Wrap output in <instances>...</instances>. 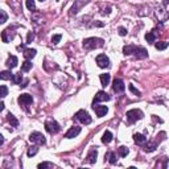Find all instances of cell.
Listing matches in <instances>:
<instances>
[{
    "mask_svg": "<svg viewBox=\"0 0 169 169\" xmlns=\"http://www.w3.org/2000/svg\"><path fill=\"white\" fill-rule=\"evenodd\" d=\"M103 45H105V41H103V38H99V37H89L86 40H83V48L86 50L102 48Z\"/></svg>",
    "mask_w": 169,
    "mask_h": 169,
    "instance_id": "6da1fadb",
    "label": "cell"
},
{
    "mask_svg": "<svg viewBox=\"0 0 169 169\" xmlns=\"http://www.w3.org/2000/svg\"><path fill=\"white\" fill-rule=\"evenodd\" d=\"M127 122L129 123V124H132V123H135V122H137V120H140V119H143V112L140 111V110H137V108H134V110H129V111H127Z\"/></svg>",
    "mask_w": 169,
    "mask_h": 169,
    "instance_id": "7a4b0ae2",
    "label": "cell"
},
{
    "mask_svg": "<svg viewBox=\"0 0 169 169\" xmlns=\"http://www.w3.org/2000/svg\"><path fill=\"white\" fill-rule=\"evenodd\" d=\"M74 119L78 120V122H81L82 124H86V126L91 123V116H90L89 112L84 111V110H79V111L74 115Z\"/></svg>",
    "mask_w": 169,
    "mask_h": 169,
    "instance_id": "3957f363",
    "label": "cell"
},
{
    "mask_svg": "<svg viewBox=\"0 0 169 169\" xmlns=\"http://www.w3.org/2000/svg\"><path fill=\"white\" fill-rule=\"evenodd\" d=\"M45 129L50 135H56L61 129V127L56 120H48V122H45Z\"/></svg>",
    "mask_w": 169,
    "mask_h": 169,
    "instance_id": "277c9868",
    "label": "cell"
},
{
    "mask_svg": "<svg viewBox=\"0 0 169 169\" xmlns=\"http://www.w3.org/2000/svg\"><path fill=\"white\" fill-rule=\"evenodd\" d=\"M29 142L35 143V144L44 145L45 143H46V139H45V136L41 134V132H32V134L29 135Z\"/></svg>",
    "mask_w": 169,
    "mask_h": 169,
    "instance_id": "5b68a950",
    "label": "cell"
},
{
    "mask_svg": "<svg viewBox=\"0 0 169 169\" xmlns=\"http://www.w3.org/2000/svg\"><path fill=\"white\" fill-rule=\"evenodd\" d=\"M112 90H114V92H116V94H120V92H123L126 90V84L123 82L122 79H119V78H115L114 82H112Z\"/></svg>",
    "mask_w": 169,
    "mask_h": 169,
    "instance_id": "8992f818",
    "label": "cell"
},
{
    "mask_svg": "<svg viewBox=\"0 0 169 169\" xmlns=\"http://www.w3.org/2000/svg\"><path fill=\"white\" fill-rule=\"evenodd\" d=\"M89 1H90V0H75V1H74V5H73L72 9H70V16H73V15H75V13H78V11H79L81 8L83 7V5H86Z\"/></svg>",
    "mask_w": 169,
    "mask_h": 169,
    "instance_id": "52a82bcc",
    "label": "cell"
},
{
    "mask_svg": "<svg viewBox=\"0 0 169 169\" xmlns=\"http://www.w3.org/2000/svg\"><path fill=\"white\" fill-rule=\"evenodd\" d=\"M15 36H16V33L13 32V30H11V28H7V29L3 30V33H1V40H3V42L8 44V42H11V40H13Z\"/></svg>",
    "mask_w": 169,
    "mask_h": 169,
    "instance_id": "ba28073f",
    "label": "cell"
},
{
    "mask_svg": "<svg viewBox=\"0 0 169 169\" xmlns=\"http://www.w3.org/2000/svg\"><path fill=\"white\" fill-rule=\"evenodd\" d=\"M134 54H135V57H136L137 60H145V58L148 57V50L145 49V48H143V46H136Z\"/></svg>",
    "mask_w": 169,
    "mask_h": 169,
    "instance_id": "9c48e42d",
    "label": "cell"
},
{
    "mask_svg": "<svg viewBox=\"0 0 169 169\" xmlns=\"http://www.w3.org/2000/svg\"><path fill=\"white\" fill-rule=\"evenodd\" d=\"M92 110L95 111V114H97L98 118L105 116V115L107 114V111H108L107 106H99L98 103H94V105H92Z\"/></svg>",
    "mask_w": 169,
    "mask_h": 169,
    "instance_id": "30bf717a",
    "label": "cell"
},
{
    "mask_svg": "<svg viewBox=\"0 0 169 169\" xmlns=\"http://www.w3.org/2000/svg\"><path fill=\"white\" fill-rule=\"evenodd\" d=\"M95 61H97L98 66L102 67V69H105V67H108L110 66V60H108V57H107L106 54H99Z\"/></svg>",
    "mask_w": 169,
    "mask_h": 169,
    "instance_id": "8fae6325",
    "label": "cell"
},
{
    "mask_svg": "<svg viewBox=\"0 0 169 169\" xmlns=\"http://www.w3.org/2000/svg\"><path fill=\"white\" fill-rule=\"evenodd\" d=\"M17 100L21 106H29V105H32L33 98H32V95H29V94H21Z\"/></svg>",
    "mask_w": 169,
    "mask_h": 169,
    "instance_id": "7c38bea8",
    "label": "cell"
},
{
    "mask_svg": "<svg viewBox=\"0 0 169 169\" xmlns=\"http://www.w3.org/2000/svg\"><path fill=\"white\" fill-rule=\"evenodd\" d=\"M81 127H78V126H74V127H72V128L69 129V131L66 132V135H65V137L66 139H73V137H77L78 135L81 134Z\"/></svg>",
    "mask_w": 169,
    "mask_h": 169,
    "instance_id": "4fadbf2b",
    "label": "cell"
},
{
    "mask_svg": "<svg viewBox=\"0 0 169 169\" xmlns=\"http://www.w3.org/2000/svg\"><path fill=\"white\" fill-rule=\"evenodd\" d=\"M97 157H98V151L95 148H91L86 156V161L89 164H95L97 162Z\"/></svg>",
    "mask_w": 169,
    "mask_h": 169,
    "instance_id": "5bb4252c",
    "label": "cell"
},
{
    "mask_svg": "<svg viewBox=\"0 0 169 169\" xmlns=\"http://www.w3.org/2000/svg\"><path fill=\"white\" fill-rule=\"evenodd\" d=\"M111 98H110V95L107 94L106 91H98L97 95H95L94 98V102H92V105L94 103H99V102H103V100H110Z\"/></svg>",
    "mask_w": 169,
    "mask_h": 169,
    "instance_id": "9a60e30c",
    "label": "cell"
},
{
    "mask_svg": "<svg viewBox=\"0 0 169 169\" xmlns=\"http://www.w3.org/2000/svg\"><path fill=\"white\" fill-rule=\"evenodd\" d=\"M134 140H135V143L139 144V145H144L145 143H147V137H145L144 135H142V134H135L134 135Z\"/></svg>",
    "mask_w": 169,
    "mask_h": 169,
    "instance_id": "2e32d148",
    "label": "cell"
},
{
    "mask_svg": "<svg viewBox=\"0 0 169 169\" xmlns=\"http://www.w3.org/2000/svg\"><path fill=\"white\" fill-rule=\"evenodd\" d=\"M161 142V140H156V142H151V143H148V144H145L144 145V151L145 152H153L155 149L157 148V144Z\"/></svg>",
    "mask_w": 169,
    "mask_h": 169,
    "instance_id": "e0dca14e",
    "label": "cell"
},
{
    "mask_svg": "<svg viewBox=\"0 0 169 169\" xmlns=\"http://www.w3.org/2000/svg\"><path fill=\"white\" fill-rule=\"evenodd\" d=\"M17 62H19L17 57H16V56H11V57L8 58V61H7V66L9 67V69H13V67L17 66Z\"/></svg>",
    "mask_w": 169,
    "mask_h": 169,
    "instance_id": "ac0fdd59",
    "label": "cell"
},
{
    "mask_svg": "<svg viewBox=\"0 0 169 169\" xmlns=\"http://www.w3.org/2000/svg\"><path fill=\"white\" fill-rule=\"evenodd\" d=\"M36 49H24V57H25V60H32L33 57L36 56Z\"/></svg>",
    "mask_w": 169,
    "mask_h": 169,
    "instance_id": "d6986e66",
    "label": "cell"
},
{
    "mask_svg": "<svg viewBox=\"0 0 169 169\" xmlns=\"http://www.w3.org/2000/svg\"><path fill=\"white\" fill-rule=\"evenodd\" d=\"M135 49H136V46L135 45H126L124 48H123V53H124L126 56H129V54H134Z\"/></svg>",
    "mask_w": 169,
    "mask_h": 169,
    "instance_id": "ffe728a7",
    "label": "cell"
},
{
    "mask_svg": "<svg viewBox=\"0 0 169 169\" xmlns=\"http://www.w3.org/2000/svg\"><path fill=\"white\" fill-rule=\"evenodd\" d=\"M7 116H8L7 119H8V122H9L11 126H12V127H19V120L15 118V115H12V114L9 112V114H8Z\"/></svg>",
    "mask_w": 169,
    "mask_h": 169,
    "instance_id": "44dd1931",
    "label": "cell"
},
{
    "mask_svg": "<svg viewBox=\"0 0 169 169\" xmlns=\"http://www.w3.org/2000/svg\"><path fill=\"white\" fill-rule=\"evenodd\" d=\"M111 140H112V134L110 131H106L105 134H103V136H102V143L108 144V143H111Z\"/></svg>",
    "mask_w": 169,
    "mask_h": 169,
    "instance_id": "7402d4cb",
    "label": "cell"
},
{
    "mask_svg": "<svg viewBox=\"0 0 169 169\" xmlns=\"http://www.w3.org/2000/svg\"><path fill=\"white\" fill-rule=\"evenodd\" d=\"M110 74H100V77H99V79H100V83H102V86L103 87H106L107 84L110 83Z\"/></svg>",
    "mask_w": 169,
    "mask_h": 169,
    "instance_id": "603a6c76",
    "label": "cell"
},
{
    "mask_svg": "<svg viewBox=\"0 0 169 169\" xmlns=\"http://www.w3.org/2000/svg\"><path fill=\"white\" fill-rule=\"evenodd\" d=\"M12 77H13V74L11 72H8V70H4V72L0 73V78H1V79H4V81L12 79Z\"/></svg>",
    "mask_w": 169,
    "mask_h": 169,
    "instance_id": "cb8c5ba5",
    "label": "cell"
},
{
    "mask_svg": "<svg viewBox=\"0 0 169 169\" xmlns=\"http://www.w3.org/2000/svg\"><path fill=\"white\" fill-rule=\"evenodd\" d=\"M168 45H169V42L160 41V42H156V44H155V48H156L157 50H164V49H167L168 48Z\"/></svg>",
    "mask_w": 169,
    "mask_h": 169,
    "instance_id": "d4e9b609",
    "label": "cell"
},
{
    "mask_svg": "<svg viewBox=\"0 0 169 169\" xmlns=\"http://www.w3.org/2000/svg\"><path fill=\"white\" fill-rule=\"evenodd\" d=\"M107 159H108V161H110V164L111 165H114V164H116V155H115V152H108V155H107Z\"/></svg>",
    "mask_w": 169,
    "mask_h": 169,
    "instance_id": "484cf974",
    "label": "cell"
},
{
    "mask_svg": "<svg viewBox=\"0 0 169 169\" xmlns=\"http://www.w3.org/2000/svg\"><path fill=\"white\" fill-rule=\"evenodd\" d=\"M30 69H32V62H30L29 60H27L25 62H22V65H21V72H29Z\"/></svg>",
    "mask_w": 169,
    "mask_h": 169,
    "instance_id": "4316f807",
    "label": "cell"
},
{
    "mask_svg": "<svg viewBox=\"0 0 169 169\" xmlns=\"http://www.w3.org/2000/svg\"><path fill=\"white\" fill-rule=\"evenodd\" d=\"M128 148L124 147V145H122V147H119L118 148V153H119V156L120 157H126L127 155H128Z\"/></svg>",
    "mask_w": 169,
    "mask_h": 169,
    "instance_id": "83f0119b",
    "label": "cell"
},
{
    "mask_svg": "<svg viewBox=\"0 0 169 169\" xmlns=\"http://www.w3.org/2000/svg\"><path fill=\"white\" fill-rule=\"evenodd\" d=\"M145 40L148 41V44H153L155 40H156V35H155L153 32H148L147 35H145Z\"/></svg>",
    "mask_w": 169,
    "mask_h": 169,
    "instance_id": "f1b7e54d",
    "label": "cell"
},
{
    "mask_svg": "<svg viewBox=\"0 0 169 169\" xmlns=\"http://www.w3.org/2000/svg\"><path fill=\"white\" fill-rule=\"evenodd\" d=\"M21 79H22V75H21V72H20L19 74H15V75H13L11 81H12V82L15 83V84H21Z\"/></svg>",
    "mask_w": 169,
    "mask_h": 169,
    "instance_id": "f546056e",
    "label": "cell"
},
{
    "mask_svg": "<svg viewBox=\"0 0 169 169\" xmlns=\"http://www.w3.org/2000/svg\"><path fill=\"white\" fill-rule=\"evenodd\" d=\"M37 152H38V148L36 147V145H33V147H30L28 149L27 155H28V157H32V156H35V155H37Z\"/></svg>",
    "mask_w": 169,
    "mask_h": 169,
    "instance_id": "4dcf8cb0",
    "label": "cell"
},
{
    "mask_svg": "<svg viewBox=\"0 0 169 169\" xmlns=\"http://www.w3.org/2000/svg\"><path fill=\"white\" fill-rule=\"evenodd\" d=\"M54 165L52 164V162H40V164L37 165L38 169H45V168H53Z\"/></svg>",
    "mask_w": 169,
    "mask_h": 169,
    "instance_id": "1f68e13d",
    "label": "cell"
},
{
    "mask_svg": "<svg viewBox=\"0 0 169 169\" xmlns=\"http://www.w3.org/2000/svg\"><path fill=\"white\" fill-rule=\"evenodd\" d=\"M27 8L29 11H35V8H36L35 0H27Z\"/></svg>",
    "mask_w": 169,
    "mask_h": 169,
    "instance_id": "d6a6232c",
    "label": "cell"
},
{
    "mask_svg": "<svg viewBox=\"0 0 169 169\" xmlns=\"http://www.w3.org/2000/svg\"><path fill=\"white\" fill-rule=\"evenodd\" d=\"M61 38H62V36H61V35H54V36L52 37V44H53V45H57L58 42L61 41Z\"/></svg>",
    "mask_w": 169,
    "mask_h": 169,
    "instance_id": "836d02e7",
    "label": "cell"
},
{
    "mask_svg": "<svg viewBox=\"0 0 169 169\" xmlns=\"http://www.w3.org/2000/svg\"><path fill=\"white\" fill-rule=\"evenodd\" d=\"M0 15H1V19H0V22H1V24H4V22L7 21V19H8L7 13H5V11H0Z\"/></svg>",
    "mask_w": 169,
    "mask_h": 169,
    "instance_id": "e575fe53",
    "label": "cell"
},
{
    "mask_svg": "<svg viewBox=\"0 0 169 169\" xmlns=\"http://www.w3.org/2000/svg\"><path fill=\"white\" fill-rule=\"evenodd\" d=\"M33 40H35V33H33V32H29V33H28L27 42H25V44H30V42H32Z\"/></svg>",
    "mask_w": 169,
    "mask_h": 169,
    "instance_id": "d590c367",
    "label": "cell"
},
{
    "mask_svg": "<svg viewBox=\"0 0 169 169\" xmlns=\"http://www.w3.org/2000/svg\"><path fill=\"white\" fill-rule=\"evenodd\" d=\"M0 90H1V98H4L5 95L8 94V89H7V86H4V84H1V87H0Z\"/></svg>",
    "mask_w": 169,
    "mask_h": 169,
    "instance_id": "8d00e7d4",
    "label": "cell"
},
{
    "mask_svg": "<svg viewBox=\"0 0 169 169\" xmlns=\"http://www.w3.org/2000/svg\"><path fill=\"white\" fill-rule=\"evenodd\" d=\"M128 89L131 90V91L134 92L135 95H137V97H139V95H140V91H139V90H137V89H135V86H134V84H129V86H128Z\"/></svg>",
    "mask_w": 169,
    "mask_h": 169,
    "instance_id": "74e56055",
    "label": "cell"
},
{
    "mask_svg": "<svg viewBox=\"0 0 169 169\" xmlns=\"http://www.w3.org/2000/svg\"><path fill=\"white\" fill-rule=\"evenodd\" d=\"M118 30H119V35L120 36H126L127 35V29H126L124 27H119V29H118Z\"/></svg>",
    "mask_w": 169,
    "mask_h": 169,
    "instance_id": "f35d334b",
    "label": "cell"
},
{
    "mask_svg": "<svg viewBox=\"0 0 169 169\" xmlns=\"http://www.w3.org/2000/svg\"><path fill=\"white\" fill-rule=\"evenodd\" d=\"M28 83H29V79H24V82H22V83L20 84V86H21V87H27V86H28Z\"/></svg>",
    "mask_w": 169,
    "mask_h": 169,
    "instance_id": "ab89813d",
    "label": "cell"
},
{
    "mask_svg": "<svg viewBox=\"0 0 169 169\" xmlns=\"http://www.w3.org/2000/svg\"><path fill=\"white\" fill-rule=\"evenodd\" d=\"M94 25H95V27H103V25H105V24H103V22L97 21V22H94Z\"/></svg>",
    "mask_w": 169,
    "mask_h": 169,
    "instance_id": "60d3db41",
    "label": "cell"
},
{
    "mask_svg": "<svg viewBox=\"0 0 169 169\" xmlns=\"http://www.w3.org/2000/svg\"><path fill=\"white\" fill-rule=\"evenodd\" d=\"M4 107H5V106H4V103L1 102V103H0V110H1V111H4Z\"/></svg>",
    "mask_w": 169,
    "mask_h": 169,
    "instance_id": "b9f144b4",
    "label": "cell"
},
{
    "mask_svg": "<svg viewBox=\"0 0 169 169\" xmlns=\"http://www.w3.org/2000/svg\"><path fill=\"white\" fill-rule=\"evenodd\" d=\"M3 143H4V137L0 136V144H3Z\"/></svg>",
    "mask_w": 169,
    "mask_h": 169,
    "instance_id": "7bdbcfd3",
    "label": "cell"
},
{
    "mask_svg": "<svg viewBox=\"0 0 169 169\" xmlns=\"http://www.w3.org/2000/svg\"><path fill=\"white\" fill-rule=\"evenodd\" d=\"M40 1H44V0H40Z\"/></svg>",
    "mask_w": 169,
    "mask_h": 169,
    "instance_id": "ee69618b",
    "label": "cell"
}]
</instances>
